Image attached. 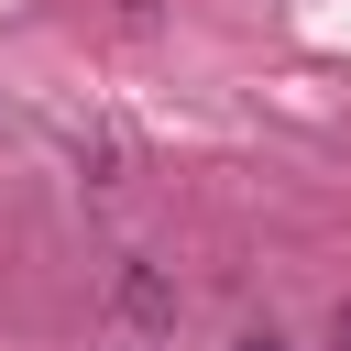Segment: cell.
Instances as JSON below:
<instances>
[{
	"label": "cell",
	"mask_w": 351,
	"mask_h": 351,
	"mask_svg": "<svg viewBox=\"0 0 351 351\" xmlns=\"http://www.w3.org/2000/svg\"><path fill=\"white\" fill-rule=\"evenodd\" d=\"M121 307H132V318H176V285H165L154 263H132V274H121Z\"/></svg>",
	"instance_id": "obj_1"
},
{
	"label": "cell",
	"mask_w": 351,
	"mask_h": 351,
	"mask_svg": "<svg viewBox=\"0 0 351 351\" xmlns=\"http://www.w3.org/2000/svg\"><path fill=\"white\" fill-rule=\"evenodd\" d=\"M230 351H285V340H274V329H241V340H230Z\"/></svg>",
	"instance_id": "obj_2"
},
{
	"label": "cell",
	"mask_w": 351,
	"mask_h": 351,
	"mask_svg": "<svg viewBox=\"0 0 351 351\" xmlns=\"http://www.w3.org/2000/svg\"><path fill=\"white\" fill-rule=\"evenodd\" d=\"M329 351H351V307H340V329H329Z\"/></svg>",
	"instance_id": "obj_3"
}]
</instances>
